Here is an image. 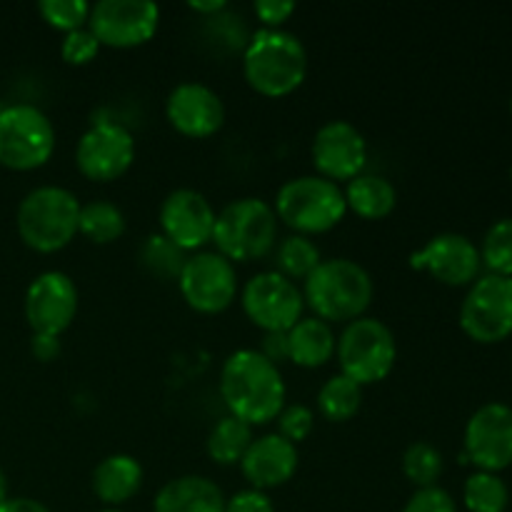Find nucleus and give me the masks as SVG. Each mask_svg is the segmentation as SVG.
Instances as JSON below:
<instances>
[{
    "label": "nucleus",
    "mask_w": 512,
    "mask_h": 512,
    "mask_svg": "<svg viewBox=\"0 0 512 512\" xmlns=\"http://www.w3.org/2000/svg\"><path fill=\"white\" fill-rule=\"evenodd\" d=\"M285 380L278 365L258 350H235L220 370V395L230 415L243 423L268 425L285 408Z\"/></svg>",
    "instance_id": "1"
},
{
    "label": "nucleus",
    "mask_w": 512,
    "mask_h": 512,
    "mask_svg": "<svg viewBox=\"0 0 512 512\" xmlns=\"http://www.w3.org/2000/svg\"><path fill=\"white\" fill-rule=\"evenodd\" d=\"M373 293L370 273L350 258L320 260L303 288L305 305L325 323H353L363 318L373 303Z\"/></svg>",
    "instance_id": "2"
},
{
    "label": "nucleus",
    "mask_w": 512,
    "mask_h": 512,
    "mask_svg": "<svg viewBox=\"0 0 512 512\" xmlns=\"http://www.w3.org/2000/svg\"><path fill=\"white\" fill-rule=\"evenodd\" d=\"M243 75L255 93L283 98L298 90L308 75V50L288 30L260 28L243 55Z\"/></svg>",
    "instance_id": "3"
},
{
    "label": "nucleus",
    "mask_w": 512,
    "mask_h": 512,
    "mask_svg": "<svg viewBox=\"0 0 512 512\" xmlns=\"http://www.w3.org/2000/svg\"><path fill=\"white\" fill-rule=\"evenodd\" d=\"M80 200L60 185H40L18 205L15 228L35 253H58L78 235Z\"/></svg>",
    "instance_id": "4"
},
{
    "label": "nucleus",
    "mask_w": 512,
    "mask_h": 512,
    "mask_svg": "<svg viewBox=\"0 0 512 512\" xmlns=\"http://www.w3.org/2000/svg\"><path fill=\"white\" fill-rule=\"evenodd\" d=\"M278 240V215L268 200L240 198L225 205L215 218V253L230 263H250L275 250Z\"/></svg>",
    "instance_id": "5"
},
{
    "label": "nucleus",
    "mask_w": 512,
    "mask_h": 512,
    "mask_svg": "<svg viewBox=\"0 0 512 512\" xmlns=\"http://www.w3.org/2000/svg\"><path fill=\"white\" fill-rule=\"evenodd\" d=\"M295 235H320L333 230L348 213L345 193L338 183L320 175H300L280 185L273 205Z\"/></svg>",
    "instance_id": "6"
},
{
    "label": "nucleus",
    "mask_w": 512,
    "mask_h": 512,
    "mask_svg": "<svg viewBox=\"0 0 512 512\" xmlns=\"http://www.w3.org/2000/svg\"><path fill=\"white\" fill-rule=\"evenodd\" d=\"M335 355H338L340 375L365 388L388 378L390 370L395 368L398 345L393 330L383 320L363 315L345 325L335 345Z\"/></svg>",
    "instance_id": "7"
},
{
    "label": "nucleus",
    "mask_w": 512,
    "mask_h": 512,
    "mask_svg": "<svg viewBox=\"0 0 512 512\" xmlns=\"http://www.w3.org/2000/svg\"><path fill=\"white\" fill-rule=\"evenodd\" d=\"M55 150V128L48 115L28 103L0 110V165L8 170H35Z\"/></svg>",
    "instance_id": "8"
},
{
    "label": "nucleus",
    "mask_w": 512,
    "mask_h": 512,
    "mask_svg": "<svg viewBox=\"0 0 512 512\" xmlns=\"http://www.w3.org/2000/svg\"><path fill=\"white\" fill-rule=\"evenodd\" d=\"M460 328L483 345L503 343L512 335V278L485 273L470 285L460 305Z\"/></svg>",
    "instance_id": "9"
},
{
    "label": "nucleus",
    "mask_w": 512,
    "mask_h": 512,
    "mask_svg": "<svg viewBox=\"0 0 512 512\" xmlns=\"http://www.w3.org/2000/svg\"><path fill=\"white\" fill-rule=\"evenodd\" d=\"M245 315L263 333H288L305 310L303 290L275 270L253 275L240 293Z\"/></svg>",
    "instance_id": "10"
},
{
    "label": "nucleus",
    "mask_w": 512,
    "mask_h": 512,
    "mask_svg": "<svg viewBox=\"0 0 512 512\" xmlns=\"http://www.w3.org/2000/svg\"><path fill=\"white\" fill-rule=\"evenodd\" d=\"M185 303L203 315H218L233 305L238 295L235 265L220 253H195L185 260L178 278Z\"/></svg>",
    "instance_id": "11"
},
{
    "label": "nucleus",
    "mask_w": 512,
    "mask_h": 512,
    "mask_svg": "<svg viewBox=\"0 0 512 512\" xmlns=\"http://www.w3.org/2000/svg\"><path fill=\"white\" fill-rule=\"evenodd\" d=\"M160 25V8L150 0H100L90 8L88 30L100 45L135 48L148 43Z\"/></svg>",
    "instance_id": "12"
},
{
    "label": "nucleus",
    "mask_w": 512,
    "mask_h": 512,
    "mask_svg": "<svg viewBox=\"0 0 512 512\" xmlns=\"http://www.w3.org/2000/svg\"><path fill=\"white\" fill-rule=\"evenodd\" d=\"M135 160V140L125 125L93 123L78 140L75 165L93 183H110L130 170Z\"/></svg>",
    "instance_id": "13"
},
{
    "label": "nucleus",
    "mask_w": 512,
    "mask_h": 512,
    "mask_svg": "<svg viewBox=\"0 0 512 512\" xmlns=\"http://www.w3.org/2000/svg\"><path fill=\"white\" fill-rule=\"evenodd\" d=\"M465 458L483 473L512 465V408L505 403H485L465 425Z\"/></svg>",
    "instance_id": "14"
},
{
    "label": "nucleus",
    "mask_w": 512,
    "mask_h": 512,
    "mask_svg": "<svg viewBox=\"0 0 512 512\" xmlns=\"http://www.w3.org/2000/svg\"><path fill=\"white\" fill-rule=\"evenodd\" d=\"M25 320L35 335H60L78 313V288L60 270H45L25 290Z\"/></svg>",
    "instance_id": "15"
},
{
    "label": "nucleus",
    "mask_w": 512,
    "mask_h": 512,
    "mask_svg": "<svg viewBox=\"0 0 512 512\" xmlns=\"http://www.w3.org/2000/svg\"><path fill=\"white\" fill-rule=\"evenodd\" d=\"M218 213L210 200L193 188H178L165 195L160 205V235L178 245L183 253H198L213 243Z\"/></svg>",
    "instance_id": "16"
},
{
    "label": "nucleus",
    "mask_w": 512,
    "mask_h": 512,
    "mask_svg": "<svg viewBox=\"0 0 512 512\" xmlns=\"http://www.w3.org/2000/svg\"><path fill=\"white\" fill-rule=\"evenodd\" d=\"M415 270H425L450 288L473 285L480 278V250L460 233H440L410 255Z\"/></svg>",
    "instance_id": "17"
},
{
    "label": "nucleus",
    "mask_w": 512,
    "mask_h": 512,
    "mask_svg": "<svg viewBox=\"0 0 512 512\" xmlns=\"http://www.w3.org/2000/svg\"><path fill=\"white\" fill-rule=\"evenodd\" d=\"M313 163L320 178L333 183H350L368 163V143L363 133L348 120H330L320 125L313 140Z\"/></svg>",
    "instance_id": "18"
},
{
    "label": "nucleus",
    "mask_w": 512,
    "mask_h": 512,
    "mask_svg": "<svg viewBox=\"0 0 512 512\" xmlns=\"http://www.w3.org/2000/svg\"><path fill=\"white\" fill-rule=\"evenodd\" d=\"M168 123L185 138H210L225 123V105L213 88L198 80H185L165 100Z\"/></svg>",
    "instance_id": "19"
},
{
    "label": "nucleus",
    "mask_w": 512,
    "mask_h": 512,
    "mask_svg": "<svg viewBox=\"0 0 512 512\" xmlns=\"http://www.w3.org/2000/svg\"><path fill=\"white\" fill-rule=\"evenodd\" d=\"M298 460V445L273 433L250 443L248 453L240 460V470L255 490L265 493V490L288 483L298 470Z\"/></svg>",
    "instance_id": "20"
},
{
    "label": "nucleus",
    "mask_w": 512,
    "mask_h": 512,
    "mask_svg": "<svg viewBox=\"0 0 512 512\" xmlns=\"http://www.w3.org/2000/svg\"><path fill=\"white\" fill-rule=\"evenodd\" d=\"M225 495L205 475L168 480L153 500V512H225Z\"/></svg>",
    "instance_id": "21"
},
{
    "label": "nucleus",
    "mask_w": 512,
    "mask_h": 512,
    "mask_svg": "<svg viewBox=\"0 0 512 512\" xmlns=\"http://www.w3.org/2000/svg\"><path fill=\"white\" fill-rule=\"evenodd\" d=\"M143 488V465L133 455L115 453L100 460L93 470V493L108 508L118 510Z\"/></svg>",
    "instance_id": "22"
},
{
    "label": "nucleus",
    "mask_w": 512,
    "mask_h": 512,
    "mask_svg": "<svg viewBox=\"0 0 512 512\" xmlns=\"http://www.w3.org/2000/svg\"><path fill=\"white\" fill-rule=\"evenodd\" d=\"M335 338L330 323L320 318H300L293 328L288 330V353L290 363L300 365V368H323L333 360Z\"/></svg>",
    "instance_id": "23"
},
{
    "label": "nucleus",
    "mask_w": 512,
    "mask_h": 512,
    "mask_svg": "<svg viewBox=\"0 0 512 512\" xmlns=\"http://www.w3.org/2000/svg\"><path fill=\"white\" fill-rule=\"evenodd\" d=\"M345 193V205L363 220H383L398 205V190L385 175L360 173L348 183Z\"/></svg>",
    "instance_id": "24"
},
{
    "label": "nucleus",
    "mask_w": 512,
    "mask_h": 512,
    "mask_svg": "<svg viewBox=\"0 0 512 512\" xmlns=\"http://www.w3.org/2000/svg\"><path fill=\"white\" fill-rule=\"evenodd\" d=\"M78 233L95 245L115 243L125 233L123 210L110 200H90V203L80 205Z\"/></svg>",
    "instance_id": "25"
},
{
    "label": "nucleus",
    "mask_w": 512,
    "mask_h": 512,
    "mask_svg": "<svg viewBox=\"0 0 512 512\" xmlns=\"http://www.w3.org/2000/svg\"><path fill=\"white\" fill-rule=\"evenodd\" d=\"M250 443H253V428L233 415H225L210 430L208 455L218 465H240Z\"/></svg>",
    "instance_id": "26"
},
{
    "label": "nucleus",
    "mask_w": 512,
    "mask_h": 512,
    "mask_svg": "<svg viewBox=\"0 0 512 512\" xmlns=\"http://www.w3.org/2000/svg\"><path fill=\"white\" fill-rule=\"evenodd\" d=\"M363 405V388L345 375L325 380L318 393V413L330 423H345L355 418Z\"/></svg>",
    "instance_id": "27"
},
{
    "label": "nucleus",
    "mask_w": 512,
    "mask_h": 512,
    "mask_svg": "<svg viewBox=\"0 0 512 512\" xmlns=\"http://www.w3.org/2000/svg\"><path fill=\"white\" fill-rule=\"evenodd\" d=\"M320 250L308 235H288L285 240H280L278 248H275V265L283 278L288 280H305L315 268L320 265Z\"/></svg>",
    "instance_id": "28"
},
{
    "label": "nucleus",
    "mask_w": 512,
    "mask_h": 512,
    "mask_svg": "<svg viewBox=\"0 0 512 512\" xmlns=\"http://www.w3.org/2000/svg\"><path fill=\"white\" fill-rule=\"evenodd\" d=\"M463 500L470 512H505L510 503V490L500 475L478 470L465 480Z\"/></svg>",
    "instance_id": "29"
},
{
    "label": "nucleus",
    "mask_w": 512,
    "mask_h": 512,
    "mask_svg": "<svg viewBox=\"0 0 512 512\" xmlns=\"http://www.w3.org/2000/svg\"><path fill=\"white\" fill-rule=\"evenodd\" d=\"M185 260H188V255L160 233L148 235L145 243L140 245V263L150 275L160 280H178Z\"/></svg>",
    "instance_id": "30"
},
{
    "label": "nucleus",
    "mask_w": 512,
    "mask_h": 512,
    "mask_svg": "<svg viewBox=\"0 0 512 512\" xmlns=\"http://www.w3.org/2000/svg\"><path fill=\"white\" fill-rule=\"evenodd\" d=\"M443 455L435 445L430 443H413L405 448L403 453V473L415 488H433L438 485L440 475H443Z\"/></svg>",
    "instance_id": "31"
},
{
    "label": "nucleus",
    "mask_w": 512,
    "mask_h": 512,
    "mask_svg": "<svg viewBox=\"0 0 512 512\" xmlns=\"http://www.w3.org/2000/svg\"><path fill=\"white\" fill-rule=\"evenodd\" d=\"M480 263L488 273L512 278V218L495 220L480 245Z\"/></svg>",
    "instance_id": "32"
},
{
    "label": "nucleus",
    "mask_w": 512,
    "mask_h": 512,
    "mask_svg": "<svg viewBox=\"0 0 512 512\" xmlns=\"http://www.w3.org/2000/svg\"><path fill=\"white\" fill-rule=\"evenodd\" d=\"M90 8L85 0H40L38 13L50 28L73 33V30L85 28L90 18Z\"/></svg>",
    "instance_id": "33"
},
{
    "label": "nucleus",
    "mask_w": 512,
    "mask_h": 512,
    "mask_svg": "<svg viewBox=\"0 0 512 512\" xmlns=\"http://www.w3.org/2000/svg\"><path fill=\"white\" fill-rule=\"evenodd\" d=\"M275 420H278L280 438H285L288 443H293V445L308 440V435L313 433V425H315L313 410H310L308 405H300V403L285 405Z\"/></svg>",
    "instance_id": "34"
},
{
    "label": "nucleus",
    "mask_w": 512,
    "mask_h": 512,
    "mask_svg": "<svg viewBox=\"0 0 512 512\" xmlns=\"http://www.w3.org/2000/svg\"><path fill=\"white\" fill-rule=\"evenodd\" d=\"M100 43L95 40V35L90 33L88 25L85 28L73 30V33H65L63 43H60V55L68 65H85L98 55Z\"/></svg>",
    "instance_id": "35"
},
{
    "label": "nucleus",
    "mask_w": 512,
    "mask_h": 512,
    "mask_svg": "<svg viewBox=\"0 0 512 512\" xmlns=\"http://www.w3.org/2000/svg\"><path fill=\"white\" fill-rule=\"evenodd\" d=\"M403 512H458V505L448 490L433 485V488L415 490L405 503Z\"/></svg>",
    "instance_id": "36"
},
{
    "label": "nucleus",
    "mask_w": 512,
    "mask_h": 512,
    "mask_svg": "<svg viewBox=\"0 0 512 512\" xmlns=\"http://www.w3.org/2000/svg\"><path fill=\"white\" fill-rule=\"evenodd\" d=\"M253 10L265 28L280 30V25L295 13V3L293 0H255Z\"/></svg>",
    "instance_id": "37"
},
{
    "label": "nucleus",
    "mask_w": 512,
    "mask_h": 512,
    "mask_svg": "<svg viewBox=\"0 0 512 512\" xmlns=\"http://www.w3.org/2000/svg\"><path fill=\"white\" fill-rule=\"evenodd\" d=\"M225 512H275V505L268 498V493L248 488L225 500Z\"/></svg>",
    "instance_id": "38"
},
{
    "label": "nucleus",
    "mask_w": 512,
    "mask_h": 512,
    "mask_svg": "<svg viewBox=\"0 0 512 512\" xmlns=\"http://www.w3.org/2000/svg\"><path fill=\"white\" fill-rule=\"evenodd\" d=\"M263 358H268L273 365L285 363L290 360L288 353V333H265L263 335V345L258 350Z\"/></svg>",
    "instance_id": "39"
},
{
    "label": "nucleus",
    "mask_w": 512,
    "mask_h": 512,
    "mask_svg": "<svg viewBox=\"0 0 512 512\" xmlns=\"http://www.w3.org/2000/svg\"><path fill=\"white\" fill-rule=\"evenodd\" d=\"M30 353H33V358L40 360V363H50V360H55L60 355V338H55V335L33 333V340H30Z\"/></svg>",
    "instance_id": "40"
},
{
    "label": "nucleus",
    "mask_w": 512,
    "mask_h": 512,
    "mask_svg": "<svg viewBox=\"0 0 512 512\" xmlns=\"http://www.w3.org/2000/svg\"><path fill=\"white\" fill-rule=\"evenodd\" d=\"M0 512H50V510L33 498H8L3 505H0Z\"/></svg>",
    "instance_id": "41"
},
{
    "label": "nucleus",
    "mask_w": 512,
    "mask_h": 512,
    "mask_svg": "<svg viewBox=\"0 0 512 512\" xmlns=\"http://www.w3.org/2000/svg\"><path fill=\"white\" fill-rule=\"evenodd\" d=\"M190 10H195V13H220V10H225V0H193V3H188Z\"/></svg>",
    "instance_id": "42"
},
{
    "label": "nucleus",
    "mask_w": 512,
    "mask_h": 512,
    "mask_svg": "<svg viewBox=\"0 0 512 512\" xmlns=\"http://www.w3.org/2000/svg\"><path fill=\"white\" fill-rule=\"evenodd\" d=\"M8 500V478H5V473L0 470V505Z\"/></svg>",
    "instance_id": "43"
},
{
    "label": "nucleus",
    "mask_w": 512,
    "mask_h": 512,
    "mask_svg": "<svg viewBox=\"0 0 512 512\" xmlns=\"http://www.w3.org/2000/svg\"><path fill=\"white\" fill-rule=\"evenodd\" d=\"M103 512H123V510H113V508H108V510H103Z\"/></svg>",
    "instance_id": "44"
},
{
    "label": "nucleus",
    "mask_w": 512,
    "mask_h": 512,
    "mask_svg": "<svg viewBox=\"0 0 512 512\" xmlns=\"http://www.w3.org/2000/svg\"><path fill=\"white\" fill-rule=\"evenodd\" d=\"M510 113H512V100H510Z\"/></svg>",
    "instance_id": "45"
},
{
    "label": "nucleus",
    "mask_w": 512,
    "mask_h": 512,
    "mask_svg": "<svg viewBox=\"0 0 512 512\" xmlns=\"http://www.w3.org/2000/svg\"><path fill=\"white\" fill-rule=\"evenodd\" d=\"M510 178H512V168H510Z\"/></svg>",
    "instance_id": "46"
}]
</instances>
